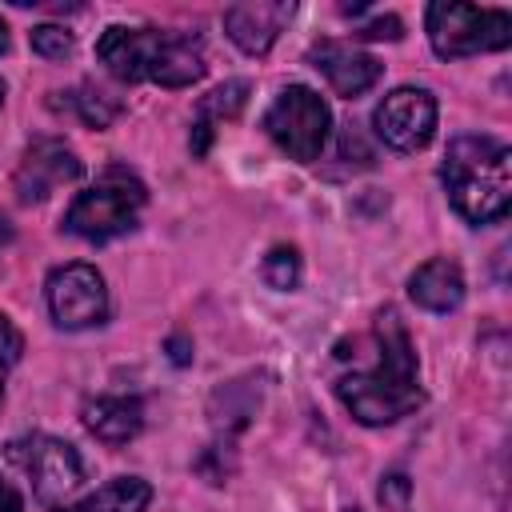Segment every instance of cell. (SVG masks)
<instances>
[{
    "label": "cell",
    "mask_w": 512,
    "mask_h": 512,
    "mask_svg": "<svg viewBox=\"0 0 512 512\" xmlns=\"http://www.w3.org/2000/svg\"><path fill=\"white\" fill-rule=\"evenodd\" d=\"M336 396L352 412V420H360L364 428L396 424L424 404L416 348L392 308H384L376 316V364L364 372L340 376Z\"/></svg>",
    "instance_id": "obj_1"
},
{
    "label": "cell",
    "mask_w": 512,
    "mask_h": 512,
    "mask_svg": "<svg viewBox=\"0 0 512 512\" xmlns=\"http://www.w3.org/2000/svg\"><path fill=\"white\" fill-rule=\"evenodd\" d=\"M96 60L108 68V76L124 84H160V88H188L208 72L204 40L196 32L180 28H128L112 24L96 40Z\"/></svg>",
    "instance_id": "obj_2"
},
{
    "label": "cell",
    "mask_w": 512,
    "mask_h": 512,
    "mask_svg": "<svg viewBox=\"0 0 512 512\" xmlns=\"http://www.w3.org/2000/svg\"><path fill=\"white\" fill-rule=\"evenodd\" d=\"M508 144L496 136L464 132L448 144L440 164V184L448 204L468 224H496L512 204V164Z\"/></svg>",
    "instance_id": "obj_3"
},
{
    "label": "cell",
    "mask_w": 512,
    "mask_h": 512,
    "mask_svg": "<svg viewBox=\"0 0 512 512\" xmlns=\"http://www.w3.org/2000/svg\"><path fill=\"white\" fill-rule=\"evenodd\" d=\"M144 204H148L144 184L124 168H108L92 188L76 192V200L64 212V232L88 244H104L112 236L132 232Z\"/></svg>",
    "instance_id": "obj_4"
},
{
    "label": "cell",
    "mask_w": 512,
    "mask_h": 512,
    "mask_svg": "<svg viewBox=\"0 0 512 512\" xmlns=\"http://www.w3.org/2000/svg\"><path fill=\"white\" fill-rule=\"evenodd\" d=\"M428 44L440 60L500 52L512 44V16L504 8H476V4H428L424 12Z\"/></svg>",
    "instance_id": "obj_5"
},
{
    "label": "cell",
    "mask_w": 512,
    "mask_h": 512,
    "mask_svg": "<svg viewBox=\"0 0 512 512\" xmlns=\"http://www.w3.org/2000/svg\"><path fill=\"white\" fill-rule=\"evenodd\" d=\"M264 132L268 140L296 164H312L320 160L328 132H332V112L324 104V96L308 84H288L276 92V100L264 112Z\"/></svg>",
    "instance_id": "obj_6"
},
{
    "label": "cell",
    "mask_w": 512,
    "mask_h": 512,
    "mask_svg": "<svg viewBox=\"0 0 512 512\" xmlns=\"http://www.w3.org/2000/svg\"><path fill=\"white\" fill-rule=\"evenodd\" d=\"M8 460L32 480V496L52 508V512H64L68 500L80 492L84 484V464H80V452L60 440V436H48V432H32V436H20L8 444Z\"/></svg>",
    "instance_id": "obj_7"
},
{
    "label": "cell",
    "mask_w": 512,
    "mask_h": 512,
    "mask_svg": "<svg viewBox=\"0 0 512 512\" xmlns=\"http://www.w3.org/2000/svg\"><path fill=\"white\" fill-rule=\"evenodd\" d=\"M44 300H48L52 324L64 328V332L96 328V324L108 320V284L84 260L52 268L48 280H44Z\"/></svg>",
    "instance_id": "obj_8"
},
{
    "label": "cell",
    "mask_w": 512,
    "mask_h": 512,
    "mask_svg": "<svg viewBox=\"0 0 512 512\" xmlns=\"http://www.w3.org/2000/svg\"><path fill=\"white\" fill-rule=\"evenodd\" d=\"M372 124H376V136L392 152H420L436 132V96L416 84L392 88L376 104Z\"/></svg>",
    "instance_id": "obj_9"
},
{
    "label": "cell",
    "mask_w": 512,
    "mask_h": 512,
    "mask_svg": "<svg viewBox=\"0 0 512 512\" xmlns=\"http://www.w3.org/2000/svg\"><path fill=\"white\" fill-rule=\"evenodd\" d=\"M84 164L76 160V152L64 144V140H32L16 164V176H12V188H16V200L20 204H40L48 200L56 188L80 180Z\"/></svg>",
    "instance_id": "obj_10"
},
{
    "label": "cell",
    "mask_w": 512,
    "mask_h": 512,
    "mask_svg": "<svg viewBox=\"0 0 512 512\" xmlns=\"http://www.w3.org/2000/svg\"><path fill=\"white\" fill-rule=\"evenodd\" d=\"M308 60H312V68L332 84V92L344 96V100L364 96V92L376 88L380 76H384V64H380L376 56H368V52H360V48H352V44H340V40H320V44H312V48H308Z\"/></svg>",
    "instance_id": "obj_11"
},
{
    "label": "cell",
    "mask_w": 512,
    "mask_h": 512,
    "mask_svg": "<svg viewBox=\"0 0 512 512\" xmlns=\"http://www.w3.org/2000/svg\"><path fill=\"white\" fill-rule=\"evenodd\" d=\"M296 16V4H288V0H256V4H228L224 8V32H228V40L240 48V52H248V56H264L272 44H276V36L284 32V24Z\"/></svg>",
    "instance_id": "obj_12"
},
{
    "label": "cell",
    "mask_w": 512,
    "mask_h": 512,
    "mask_svg": "<svg viewBox=\"0 0 512 512\" xmlns=\"http://www.w3.org/2000/svg\"><path fill=\"white\" fill-rule=\"evenodd\" d=\"M80 416H84V428L100 444H112V448L136 440L144 428V404H140V396H128V392H100V396L84 400Z\"/></svg>",
    "instance_id": "obj_13"
},
{
    "label": "cell",
    "mask_w": 512,
    "mask_h": 512,
    "mask_svg": "<svg viewBox=\"0 0 512 512\" xmlns=\"http://www.w3.org/2000/svg\"><path fill=\"white\" fill-rule=\"evenodd\" d=\"M408 296L424 312H456L464 304V272H460V264L448 260V256L424 260L408 276Z\"/></svg>",
    "instance_id": "obj_14"
},
{
    "label": "cell",
    "mask_w": 512,
    "mask_h": 512,
    "mask_svg": "<svg viewBox=\"0 0 512 512\" xmlns=\"http://www.w3.org/2000/svg\"><path fill=\"white\" fill-rule=\"evenodd\" d=\"M152 504V484L140 476H116L88 492L84 500L68 504L64 512H144Z\"/></svg>",
    "instance_id": "obj_15"
},
{
    "label": "cell",
    "mask_w": 512,
    "mask_h": 512,
    "mask_svg": "<svg viewBox=\"0 0 512 512\" xmlns=\"http://www.w3.org/2000/svg\"><path fill=\"white\" fill-rule=\"evenodd\" d=\"M244 96H248V84L244 80H228V84H220L216 92H208L200 100V112H196V124H192V152H208L212 124L236 116L244 108Z\"/></svg>",
    "instance_id": "obj_16"
},
{
    "label": "cell",
    "mask_w": 512,
    "mask_h": 512,
    "mask_svg": "<svg viewBox=\"0 0 512 512\" xmlns=\"http://www.w3.org/2000/svg\"><path fill=\"white\" fill-rule=\"evenodd\" d=\"M72 96V108L80 112V120L88 124V128H108L112 120H116V112H120V100H112L108 92H100V88H92V84H80L76 92H68Z\"/></svg>",
    "instance_id": "obj_17"
},
{
    "label": "cell",
    "mask_w": 512,
    "mask_h": 512,
    "mask_svg": "<svg viewBox=\"0 0 512 512\" xmlns=\"http://www.w3.org/2000/svg\"><path fill=\"white\" fill-rule=\"evenodd\" d=\"M264 280L272 284V288H280V292H288V288H296V280H300V252L296 248H288V244H280V248H272L268 256H264Z\"/></svg>",
    "instance_id": "obj_18"
},
{
    "label": "cell",
    "mask_w": 512,
    "mask_h": 512,
    "mask_svg": "<svg viewBox=\"0 0 512 512\" xmlns=\"http://www.w3.org/2000/svg\"><path fill=\"white\" fill-rule=\"evenodd\" d=\"M28 40H32V52L44 56V60H64V56H72V32L60 28V24H40V28L28 32Z\"/></svg>",
    "instance_id": "obj_19"
},
{
    "label": "cell",
    "mask_w": 512,
    "mask_h": 512,
    "mask_svg": "<svg viewBox=\"0 0 512 512\" xmlns=\"http://www.w3.org/2000/svg\"><path fill=\"white\" fill-rule=\"evenodd\" d=\"M20 352H24V336H20L16 324L0 312V400H4V384H8L12 368L20 364Z\"/></svg>",
    "instance_id": "obj_20"
},
{
    "label": "cell",
    "mask_w": 512,
    "mask_h": 512,
    "mask_svg": "<svg viewBox=\"0 0 512 512\" xmlns=\"http://www.w3.org/2000/svg\"><path fill=\"white\" fill-rule=\"evenodd\" d=\"M400 20L396 16H376V20H368V24H360L356 28V36L360 40H400Z\"/></svg>",
    "instance_id": "obj_21"
},
{
    "label": "cell",
    "mask_w": 512,
    "mask_h": 512,
    "mask_svg": "<svg viewBox=\"0 0 512 512\" xmlns=\"http://www.w3.org/2000/svg\"><path fill=\"white\" fill-rule=\"evenodd\" d=\"M0 512H24V500L8 480H0Z\"/></svg>",
    "instance_id": "obj_22"
},
{
    "label": "cell",
    "mask_w": 512,
    "mask_h": 512,
    "mask_svg": "<svg viewBox=\"0 0 512 512\" xmlns=\"http://www.w3.org/2000/svg\"><path fill=\"white\" fill-rule=\"evenodd\" d=\"M168 348H172V364H188L192 356H188V340L184 336H172L168 340Z\"/></svg>",
    "instance_id": "obj_23"
},
{
    "label": "cell",
    "mask_w": 512,
    "mask_h": 512,
    "mask_svg": "<svg viewBox=\"0 0 512 512\" xmlns=\"http://www.w3.org/2000/svg\"><path fill=\"white\" fill-rule=\"evenodd\" d=\"M8 240H12V224H8V216L0 212V248H4Z\"/></svg>",
    "instance_id": "obj_24"
},
{
    "label": "cell",
    "mask_w": 512,
    "mask_h": 512,
    "mask_svg": "<svg viewBox=\"0 0 512 512\" xmlns=\"http://www.w3.org/2000/svg\"><path fill=\"white\" fill-rule=\"evenodd\" d=\"M4 52H8V24L0 20V56H4Z\"/></svg>",
    "instance_id": "obj_25"
},
{
    "label": "cell",
    "mask_w": 512,
    "mask_h": 512,
    "mask_svg": "<svg viewBox=\"0 0 512 512\" xmlns=\"http://www.w3.org/2000/svg\"><path fill=\"white\" fill-rule=\"evenodd\" d=\"M4 92H8V88H4V80H0V104H4Z\"/></svg>",
    "instance_id": "obj_26"
}]
</instances>
